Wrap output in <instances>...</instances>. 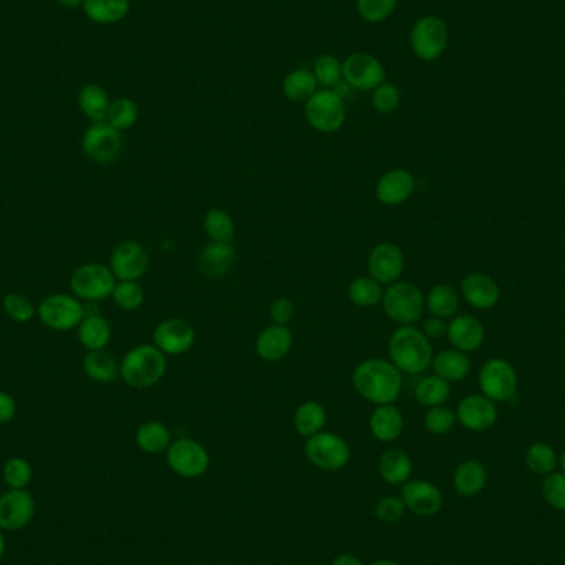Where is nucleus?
I'll list each match as a JSON object with an SVG mask.
<instances>
[{"label": "nucleus", "mask_w": 565, "mask_h": 565, "mask_svg": "<svg viewBox=\"0 0 565 565\" xmlns=\"http://www.w3.org/2000/svg\"><path fill=\"white\" fill-rule=\"evenodd\" d=\"M352 385L360 397L372 405H389L401 397L403 375L391 360L372 358L356 366Z\"/></svg>", "instance_id": "nucleus-1"}, {"label": "nucleus", "mask_w": 565, "mask_h": 565, "mask_svg": "<svg viewBox=\"0 0 565 565\" xmlns=\"http://www.w3.org/2000/svg\"><path fill=\"white\" fill-rule=\"evenodd\" d=\"M389 358L402 374L419 375L432 367L433 349L430 340L421 329L401 326L392 332L389 340Z\"/></svg>", "instance_id": "nucleus-2"}, {"label": "nucleus", "mask_w": 565, "mask_h": 565, "mask_svg": "<svg viewBox=\"0 0 565 565\" xmlns=\"http://www.w3.org/2000/svg\"><path fill=\"white\" fill-rule=\"evenodd\" d=\"M167 360L154 344H139L124 356L119 364V377L133 389H151L163 381Z\"/></svg>", "instance_id": "nucleus-3"}, {"label": "nucleus", "mask_w": 565, "mask_h": 565, "mask_svg": "<svg viewBox=\"0 0 565 565\" xmlns=\"http://www.w3.org/2000/svg\"><path fill=\"white\" fill-rule=\"evenodd\" d=\"M382 306L389 318L399 326H411L425 311V295L411 281H395L384 289Z\"/></svg>", "instance_id": "nucleus-4"}, {"label": "nucleus", "mask_w": 565, "mask_h": 565, "mask_svg": "<svg viewBox=\"0 0 565 565\" xmlns=\"http://www.w3.org/2000/svg\"><path fill=\"white\" fill-rule=\"evenodd\" d=\"M118 279L111 268L102 263H86L76 268L70 278L73 296L83 303H100L111 298Z\"/></svg>", "instance_id": "nucleus-5"}, {"label": "nucleus", "mask_w": 565, "mask_h": 565, "mask_svg": "<svg viewBox=\"0 0 565 565\" xmlns=\"http://www.w3.org/2000/svg\"><path fill=\"white\" fill-rule=\"evenodd\" d=\"M305 453L311 464L322 472H340L350 460L348 442L331 432H319L306 438Z\"/></svg>", "instance_id": "nucleus-6"}, {"label": "nucleus", "mask_w": 565, "mask_h": 565, "mask_svg": "<svg viewBox=\"0 0 565 565\" xmlns=\"http://www.w3.org/2000/svg\"><path fill=\"white\" fill-rule=\"evenodd\" d=\"M305 116L309 126L319 133H336L346 121L344 100L332 90L316 92L305 103Z\"/></svg>", "instance_id": "nucleus-7"}, {"label": "nucleus", "mask_w": 565, "mask_h": 565, "mask_svg": "<svg viewBox=\"0 0 565 565\" xmlns=\"http://www.w3.org/2000/svg\"><path fill=\"white\" fill-rule=\"evenodd\" d=\"M37 313L47 328L72 331L78 328L84 318V305L73 295L55 293L41 301Z\"/></svg>", "instance_id": "nucleus-8"}, {"label": "nucleus", "mask_w": 565, "mask_h": 565, "mask_svg": "<svg viewBox=\"0 0 565 565\" xmlns=\"http://www.w3.org/2000/svg\"><path fill=\"white\" fill-rule=\"evenodd\" d=\"M448 45L446 23L435 15L421 17L413 23L411 31V47L413 53L425 62L442 57Z\"/></svg>", "instance_id": "nucleus-9"}, {"label": "nucleus", "mask_w": 565, "mask_h": 565, "mask_svg": "<svg viewBox=\"0 0 565 565\" xmlns=\"http://www.w3.org/2000/svg\"><path fill=\"white\" fill-rule=\"evenodd\" d=\"M167 464L182 478H200L210 464V456L202 443L192 438H179L167 448Z\"/></svg>", "instance_id": "nucleus-10"}, {"label": "nucleus", "mask_w": 565, "mask_h": 565, "mask_svg": "<svg viewBox=\"0 0 565 565\" xmlns=\"http://www.w3.org/2000/svg\"><path fill=\"white\" fill-rule=\"evenodd\" d=\"M478 384L481 393L490 401L506 402L513 399L517 391V374L508 360L494 358L484 362Z\"/></svg>", "instance_id": "nucleus-11"}, {"label": "nucleus", "mask_w": 565, "mask_h": 565, "mask_svg": "<svg viewBox=\"0 0 565 565\" xmlns=\"http://www.w3.org/2000/svg\"><path fill=\"white\" fill-rule=\"evenodd\" d=\"M83 153L96 164H110L121 153L123 137L121 131L111 124L102 121L93 123L83 134Z\"/></svg>", "instance_id": "nucleus-12"}, {"label": "nucleus", "mask_w": 565, "mask_h": 565, "mask_svg": "<svg viewBox=\"0 0 565 565\" xmlns=\"http://www.w3.org/2000/svg\"><path fill=\"white\" fill-rule=\"evenodd\" d=\"M342 78L354 90L374 92L385 82V68L381 60L370 53H352L342 63Z\"/></svg>", "instance_id": "nucleus-13"}, {"label": "nucleus", "mask_w": 565, "mask_h": 565, "mask_svg": "<svg viewBox=\"0 0 565 565\" xmlns=\"http://www.w3.org/2000/svg\"><path fill=\"white\" fill-rule=\"evenodd\" d=\"M149 253L139 242L128 240L114 248L110 265L118 281H139L149 269Z\"/></svg>", "instance_id": "nucleus-14"}, {"label": "nucleus", "mask_w": 565, "mask_h": 565, "mask_svg": "<svg viewBox=\"0 0 565 565\" xmlns=\"http://www.w3.org/2000/svg\"><path fill=\"white\" fill-rule=\"evenodd\" d=\"M35 499L27 490H9L0 494V531L17 533L31 525L35 516Z\"/></svg>", "instance_id": "nucleus-15"}, {"label": "nucleus", "mask_w": 565, "mask_h": 565, "mask_svg": "<svg viewBox=\"0 0 565 565\" xmlns=\"http://www.w3.org/2000/svg\"><path fill=\"white\" fill-rule=\"evenodd\" d=\"M154 346L165 356H182L192 349L196 342V329L181 318L164 319L154 329Z\"/></svg>", "instance_id": "nucleus-16"}, {"label": "nucleus", "mask_w": 565, "mask_h": 565, "mask_svg": "<svg viewBox=\"0 0 565 565\" xmlns=\"http://www.w3.org/2000/svg\"><path fill=\"white\" fill-rule=\"evenodd\" d=\"M367 268L369 277L379 281L381 285L389 287L392 283L399 281L405 268V257L402 248L389 242L375 245L370 252Z\"/></svg>", "instance_id": "nucleus-17"}, {"label": "nucleus", "mask_w": 565, "mask_h": 565, "mask_svg": "<svg viewBox=\"0 0 565 565\" xmlns=\"http://www.w3.org/2000/svg\"><path fill=\"white\" fill-rule=\"evenodd\" d=\"M456 420L470 432H488L498 421V409L493 401L481 395L464 397L456 409Z\"/></svg>", "instance_id": "nucleus-18"}, {"label": "nucleus", "mask_w": 565, "mask_h": 565, "mask_svg": "<svg viewBox=\"0 0 565 565\" xmlns=\"http://www.w3.org/2000/svg\"><path fill=\"white\" fill-rule=\"evenodd\" d=\"M402 501L411 513L430 517L442 509L443 496L440 490L425 480H411L402 486Z\"/></svg>", "instance_id": "nucleus-19"}, {"label": "nucleus", "mask_w": 565, "mask_h": 565, "mask_svg": "<svg viewBox=\"0 0 565 565\" xmlns=\"http://www.w3.org/2000/svg\"><path fill=\"white\" fill-rule=\"evenodd\" d=\"M415 192V177L407 169H392L375 185V196L382 206H402Z\"/></svg>", "instance_id": "nucleus-20"}, {"label": "nucleus", "mask_w": 565, "mask_h": 565, "mask_svg": "<svg viewBox=\"0 0 565 565\" xmlns=\"http://www.w3.org/2000/svg\"><path fill=\"white\" fill-rule=\"evenodd\" d=\"M237 261V250L232 243H220L210 242L200 250L197 258V268L200 275L216 279L224 278L232 271V268Z\"/></svg>", "instance_id": "nucleus-21"}, {"label": "nucleus", "mask_w": 565, "mask_h": 565, "mask_svg": "<svg viewBox=\"0 0 565 565\" xmlns=\"http://www.w3.org/2000/svg\"><path fill=\"white\" fill-rule=\"evenodd\" d=\"M484 326L481 321L472 314H460L448 322L446 338L453 349L462 350L464 354L476 352L483 346Z\"/></svg>", "instance_id": "nucleus-22"}, {"label": "nucleus", "mask_w": 565, "mask_h": 565, "mask_svg": "<svg viewBox=\"0 0 565 565\" xmlns=\"http://www.w3.org/2000/svg\"><path fill=\"white\" fill-rule=\"evenodd\" d=\"M462 296L476 309H491L499 303L501 291L493 278L484 273H472L463 278Z\"/></svg>", "instance_id": "nucleus-23"}, {"label": "nucleus", "mask_w": 565, "mask_h": 565, "mask_svg": "<svg viewBox=\"0 0 565 565\" xmlns=\"http://www.w3.org/2000/svg\"><path fill=\"white\" fill-rule=\"evenodd\" d=\"M293 340H295L293 332L289 331L288 326L271 324L258 334L255 350L260 359L277 362L288 356L289 350L293 348Z\"/></svg>", "instance_id": "nucleus-24"}, {"label": "nucleus", "mask_w": 565, "mask_h": 565, "mask_svg": "<svg viewBox=\"0 0 565 565\" xmlns=\"http://www.w3.org/2000/svg\"><path fill=\"white\" fill-rule=\"evenodd\" d=\"M403 415L393 403L377 405L370 413L369 430L379 442H395L403 432Z\"/></svg>", "instance_id": "nucleus-25"}, {"label": "nucleus", "mask_w": 565, "mask_h": 565, "mask_svg": "<svg viewBox=\"0 0 565 565\" xmlns=\"http://www.w3.org/2000/svg\"><path fill=\"white\" fill-rule=\"evenodd\" d=\"M432 367L435 375L442 377L445 381H464L472 372V360L468 354L458 349H443L433 356Z\"/></svg>", "instance_id": "nucleus-26"}, {"label": "nucleus", "mask_w": 565, "mask_h": 565, "mask_svg": "<svg viewBox=\"0 0 565 565\" xmlns=\"http://www.w3.org/2000/svg\"><path fill=\"white\" fill-rule=\"evenodd\" d=\"M379 473L385 483L403 484L411 474V460L409 453L402 448H389L379 458Z\"/></svg>", "instance_id": "nucleus-27"}, {"label": "nucleus", "mask_w": 565, "mask_h": 565, "mask_svg": "<svg viewBox=\"0 0 565 565\" xmlns=\"http://www.w3.org/2000/svg\"><path fill=\"white\" fill-rule=\"evenodd\" d=\"M486 483H488V470L484 468L483 463L476 462V460L462 463L453 474L455 490L462 496H468V498L481 493Z\"/></svg>", "instance_id": "nucleus-28"}, {"label": "nucleus", "mask_w": 565, "mask_h": 565, "mask_svg": "<svg viewBox=\"0 0 565 565\" xmlns=\"http://www.w3.org/2000/svg\"><path fill=\"white\" fill-rule=\"evenodd\" d=\"M78 340L88 350L104 349L111 340V326L102 314L84 316L78 326Z\"/></svg>", "instance_id": "nucleus-29"}, {"label": "nucleus", "mask_w": 565, "mask_h": 565, "mask_svg": "<svg viewBox=\"0 0 565 565\" xmlns=\"http://www.w3.org/2000/svg\"><path fill=\"white\" fill-rule=\"evenodd\" d=\"M84 374L94 382L110 384L119 377V364L108 350H88L83 359Z\"/></svg>", "instance_id": "nucleus-30"}, {"label": "nucleus", "mask_w": 565, "mask_h": 565, "mask_svg": "<svg viewBox=\"0 0 565 565\" xmlns=\"http://www.w3.org/2000/svg\"><path fill=\"white\" fill-rule=\"evenodd\" d=\"M129 0H84L83 11L86 17L100 25H111L123 21L129 12Z\"/></svg>", "instance_id": "nucleus-31"}, {"label": "nucleus", "mask_w": 565, "mask_h": 565, "mask_svg": "<svg viewBox=\"0 0 565 565\" xmlns=\"http://www.w3.org/2000/svg\"><path fill=\"white\" fill-rule=\"evenodd\" d=\"M110 104L111 102L108 98V93L100 84H94V83L86 84L78 93V106H80L82 113L88 119H92L93 123L106 121Z\"/></svg>", "instance_id": "nucleus-32"}, {"label": "nucleus", "mask_w": 565, "mask_h": 565, "mask_svg": "<svg viewBox=\"0 0 565 565\" xmlns=\"http://www.w3.org/2000/svg\"><path fill=\"white\" fill-rule=\"evenodd\" d=\"M326 423H328V413L319 402H303L295 411V428L305 438L322 432Z\"/></svg>", "instance_id": "nucleus-33"}, {"label": "nucleus", "mask_w": 565, "mask_h": 565, "mask_svg": "<svg viewBox=\"0 0 565 565\" xmlns=\"http://www.w3.org/2000/svg\"><path fill=\"white\" fill-rule=\"evenodd\" d=\"M171 443V432L161 421H146L136 432V445L149 455L167 452Z\"/></svg>", "instance_id": "nucleus-34"}, {"label": "nucleus", "mask_w": 565, "mask_h": 565, "mask_svg": "<svg viewBox=\"0 0 565 565\" xmlns=\"http://www.w3.org/2000/svg\"><path fill=\"white\" fill-rule=\"evenodd\" d=\"M425 306L435 318H453L460 308V295L450 285H437L425 296Z\"/></svg>", "instance_id": "nucleus-35"}, {"label": "nucleus", "mask_w": 565, "mask_h": 565, "mask_svg": "<svg viewBox=\"0 0 565 565\" xmlns=\"http://www.w3.org/2000/svg\"><path fill=\"white\" fill-rule=\"evenodd\" d=\"M318 92V82L309 70H295L283 80V93L289 102L306 103Z\"/></svg>", "instance_id": "nucleus-36"}, {"label": "nucleus", "mask_w": 565, "mask_h": 565, "mask_svg": "<svg viewBox=\"0 0 565 565\" xmlns=\"http://www.w3.org/2000/svg\"><path fill=\"white\" fill-rule=\"evenodd\" d=\"M452 395V385L450 382L445 381L438 375H428L423 377L417 387H415V397L420 402L423 407H438L445 405V402Z\"/></svg>", "instance_id": "nucleus-37"}, {"label": "nucleus", "mask_w": 565, "mask_h": 565, "mask_svg": "<svg viewBox=\"0 0 565 565\" xmlns=\"http://www.w3.org/2000/svg\"><path fill=\"white\" fill-rule=\"evenodd\" d=\"M348 295L356 306L374 308L382 303L384 289L381 283L372 277H358L350 281Z\"/></svg>", "instance_id": "nucleus-38"}, {"label": "nucleus", "mask_w": 565, "mask_h": 565, "mask_svg": "<svg viewBox=\"0 0 565 565\" xmlns=\"http://www.w3.org/2000/svg\"><path fill=\"white\" fill-rule=\"evenodd\" d=\"M204 230L210 242L232 243L235 238V224L230 214L222 208H212L204 216Z\"/></svg>", "instance_id": "nucleus-39"}, {"label": "nucleus", "mask_w": 565, "mask_h": 565, "mask_svg": "<svg viewBox=\"0 0 565 565\" xmlns=\"http://www.w3.org/2000/svg\"><path fill=\"white\" fill-rule=\"evenodd\" d=\"M139 118L137 104L131 98H118L110 104L106 114V123L111 124L118 131L131 129Z\"/></svg>", "instance_id": "nucleus-40"}, {"label": "nucleus", "mask_w": 565, "mask_h": 565, "mask_svg": "<svg viewBox=\"0 0 565 565\" xmlns=\"http://www.w3.org/2000/svg\"><path fill=\"white\" fill-rule=\"evenodd\" d=\"M525 466L534 474H551L557 466V455L547 443H534L525 452Z\"/></svg>", "instance_id": "nucleus-41"}, {"label": "nucleus", "mask_w": 565, "mask_h": 565, "mask_svg": "<svg viewBox=\"0 0 565 565\" xmlns=\"http://www.w3.org/2000/svg\"><path fill=\"white\" fill-rule=\"evenodd\" d=\"M2 478L11 490H25L33 478L31 462L21 456L9 458L2 468Z\"/></svg>", "instance_id": "nucleus-42"}, {"label": "nucleus", "mask_w": 565, "mask_h": 565, "mask_svg": "<svg viewBox=\"0 0 565 565\" xmlns=\"http://www.w3.org/2000/svg\"><path fill=\"white\" fill-rule=\"evenodd\" d=\"M114 305L123 311L141 308L145 303V288L137 281H118L113 289Z\"/></svg>", "instance_id": "nucleus-43"}, {"label": "nucleus", "mask_w": 565, "mask_h": 565, "mask_svg": "<svg viewBox=\"0 0 565 565\" xmlns=\"http://www.w3.org/2000/svg\"><path fill=\"white\" fill-rule=\"evenodd\" d=\"M2 306H4L5 314L12 321L19 322V324L29 322L35 316V313H37V308L33 306L31 299L27 298L25 295H22V293H9V295H5L4 301H2Z\"/></svg>", "instance_id": "nucleus-44"}, {"label": "nucleus", "mask_w": 565, "mask_h": 565, "mask_svg": "<svg viewBox=\"0 0 565 565\" xmlns=\"http://www.w3.org/2000/svg\"><path fill=\"white\" fill-rule=\"evenodd\" d=\"M313 75L318 84L324 86L326 90L334 88V84L342 80V63L332 55H321L314 62Z\"/></svg>", "instance_id": "nucleus-45"}, {"label": "nucleus", "mask_w": 565, "mask_h": 565, "mask_svg": "<svg viewBox=\"0 0 565 565\" xmlns=\"http://www.w3.org/2000/svg\"><path fill=\"white\" fill-rule=\"evenodd\" d=\"M456 421H458L456 420V413L445 405L428 409L423 417L425 428L433 435H446V433L452 432Z\"/></svg>", "instance_id": "nucleus-46"}, {"label": "nucleus", "mask_w": 565, "mask_h": 565, "mask_svg": "<svg viewBox=\"0 0 565 565\" xmlns=\"http://www.w3.org/2000/svg\"><path fill=\"white\" fill-rule=\"evenodd\" d=\"M360 17L369 23L389 19L397 7V0H356Z\"/></svg>", "instance_id": "nucleus-47"}, {"label": "nucleus", "mask_w": 565, "mask_h": 565, "mask_svg": "<svg viewBox=\"0 0 565 565\" xmlns=\"http://www.w3.org/2000/svg\"><path fill=\"white\" fill-rule=\"evenodd\" d=\"M401 90L391 82H384L372 93V104L382 114H391L401 104Z\"/></svg>", "instance_id": "nucleus-48"}, {"label": "nucleus", "mask_w": 565, "mask_h": 565, "mask_svg": "<svg viewBox=\"0 0 565 565\" xmlns=\"http://www.w3.org/2000/svg\"><path fill=\"white\" fill-rule=\"evenodd\" d=\"M543 496L549 506L557 511H565V473L552 472L547 474L543 484Z\"/></svg>", "instance_id": "nucleus-49"}, {"label": "nucleus", "mask_w": 565, "mask_h": 565, "mask_svg": "<svg viewBox=\"0 0 565 565\" xmlns=\"http://www.w3.org/2000/svg\"><path fill=\"white\" fill-rule=\"evenodd\" d=\"M403 513H405V504L402 501V498H395V496H385L375 506V517L385 525H393L401 521Z\"/></svg>", "instance_id": "nucleus-50"}, {"label": "nucleus", "mask_w": 565, "mask_h": 565, "mask_svg": "<svg viewBox=\"0 0 565 565\" xmlns=\"http://www.w3.org/2000/svg\"><path fill=\"white\" fill-rule=\"evenodd\" d=\"M269 316L275 324L288 326L295 318V305L288 298H278L269 306Z\"/></svg>", "instance_id": "nucleus-51"}, {"label": "nucleus", "mask_w": 565, "mask_h": 565, "mask_svg": "<svg viewBox=\"0 0 565 565\" xmlns=\"http://www.w3.org/2000/svg\"><path fill=\"white\" fill-rule=\"evenodd\" d=\"M421 332L425 334V338L428 340H442L448 332V322L445 319L432 316V318H428L423 322Z\"/></svg>", "instance_id": "nucleus-52"}, {"label": "nucleus", "mask_w": 565, "mask_h": 565, "mask_svg": "<svg viewBox=\"0 0 565 565\" xmlns=\"http://www.w3.org/2000/svg\"><path fill=\"white\" fill-rule=\"evenodd\" d=\"M17 403L11 393L0 391V425H5L15 417Z\"/></svg>", "instance_id": "nucleus-53"}, {"label": "nucleus", "mask_w": 565, "mask_h": 565, "mask_svg": "<svg viewBox=\"0 0 565 565\" xmlns=\"http://www.w3.org/2000/svg\"><path fill=\"white\" fill-rule=\"evenodd\" d=\"M331 565H364V562L360 561L358 555L340 554L332 561V564Z\"/></svg>", "instance_id": "nucleus-54"}, {"label": "nucleus", "mask_w": 565, "mask_h": 565, "mask_svg": "<svg viewBox=\"0 0 565 565\" xmlns=\"http://www.w3.org/2000/svg\"><path fill=\"white\" fill-rule=\"evenodd\" d=\"M55 2H58L60 5L66 7V9H76V7L83 5L84 0H55Z\"/></svg>", "instance_id": "nucleus-55"}, {"label": "nucleus", "mask_w": 565, "mask_h": 565, "mask_svg": "<svg viewBox=\"0 0 565 565\" xmlns=\"http://www.w3.org/2000/svg\"><path fill=\"white\" fill-rule=\"evenodd\" d=\"M4 554H5V539H4V534L0 531V561H2Z\"/></svg>", "instance_id": "nucleus-56"}, {"label": "nucleus", "mask_w": 565, "mask_h": 565, "mask_svg": "<svg viewBox=\"0 0 565 565\" xmlns=\"http://www.w3.org/2000/svg\"><path fill=\"white\" fill-rule=\"evenodd\" d=\"M370 565H401L397 564V562H393V561H377V562H374V564Z\"/></svg>", "instance_id": "nucleus-57"}, {"label": "nucleus", "mask_w": 565, "mask_h": 565, "mask_svg": "<svg viewBox=\"0 0 565 565\" xmlns=\"http://www.w3.org/2000/svg\"><path fill=\"white\" fill-rule=\"evenodd\" d=\"M559 463H561V466H562V470H564L565 473V450L562 452V455H561V460H559Z\"/></svg>", "instance_id": "nucleus-58"}]
</instances>
